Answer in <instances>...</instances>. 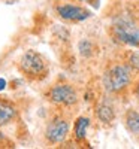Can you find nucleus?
Returning a JSON list of instances; mask_svg holds the SVG:
<instances>
[{"label":"nucleus","mask_w":139,"mask_h":149,"mask_svg":"<svg viewBox=\"0 0 139 149\" xmlns=\"http://www.w3.org/2000/svg\"><path fill=\"white\" fill-rule=\"evenodd\" d=\"M136 76L138 74L133 69L120 57L117 60H111L105 66L102 74L103 91L115 98H126L129 94L132 95V85Z\"/></svg>","instance_id":"obj_1"},{"label":"nucleus","mask_w":139,"mask_h":149,"mask_svg":"<svg viewBox=\"0 0 139 149\" xmlns=\"http://www.w3.org/2000/svg\"><path fill=\"white\" fill-rule=\"evenodd\" d=\"M109 37L118 45L139 48V17L121 12L112 18L106 29Z\"/></svg>","instance_id":"obj_2"},{"label":"nucleus","mask_w":139,"mask_h":149,"mask_svg":"<svg viewBox=\"0 0 139 149\" xmlns=\"http://www.w3.org/2000/svg\"><path fill=\"white\" fill-rule=\"evenodd\" d=\"M44 98L51 104V107L65 109L75 113L78 110V106L81 102V93L78 90V86H75L73 84L61 81L49 86L44 93Z\"/></svg>","instance_id":"obj_3"},{"label":"nucleus","mask_w":139,"mask_h":149,"mask_svg":"<svg viewBox=\"0 0 139 149\" xmlns=\"http://www.w3.org/2000/svg\"><path fill=\"white\" fill-rule=\"evenodd\" d=\"M73 113L65 109H57L53 107L51 113H49L45 130H44V139L45 143L49 146H55L65 143L69 137L70 133V122H72Z\"/></svg>","instance_id":"obj_4"},{"label":"nucleus","mask_w":139,"mask_h":149,"mask_svg":"<svg viewBox=\"0 0 139 149\" xmlns=\"http://www.w3.org/2000/svg\"><path fill=\"white\" fill-rule=\"evenodd\" d=\"M17 67L24 78L32 82L44 81L49 73V63L48 60L37 51L29 49L22 52L17 61Z\"/></svg>","instance_id":"obj_5"},{"label":"nucleus","mask_w":139,"mask_h":149,"mask_svg":"<svg viewBox=\"0 0 139 149\" xmlns=\"http://www.w3.org/2000/svg\"><path fill=\"white\" fill-rule=\"evenodd\" d=\"M54 14L66 22H82L91 17V12L75 0H54Z\"/></svg>","instance_id":"obj_6"},{"label":"nucleus","mask_w":139,"mask_h":149,"mask_svg":"<svg viewBox=\"0 0 139 149\" xmlns=\"http://www.w3.org/2000/svg\"><path fill=\"white\" fill-rule=\"evenodd\" d=\"M114 100H115V97L109 95L108 93H103V95L94 100V116L100 125L109 127L115 121L117 107L114 104Z\"/></svg>","instance_id":"obj_7"},{"label":"nucleus","mask_w":139,"mask_h":149,"mask_svg":"<svg viewBox=\"0 0 139 149\" xmlns=\"http://www.w3.org/2000/svg\"><path fill=\"white\" fill-rule=\"evenodd\" d=\"M20 109L18 106L6 97H0V127H5L8 124L18 119Z\"/></svg>","instance_id":"obj_8"},{"label":"nucleus","mask_w":139,"mask_h":149,"mask_svg":"<svg viewBox=\"0 0 139 149\" xmlns=\"http://www.w3.org/2000/svg\"><path fill=\"white\" fill-rule=\"evenodd\" d=\"M123 124L132 134H139V110L138 109H126L123 113Z\"/></svg>","instance_id":"obj_9"},{"label":"nucleus","mask_w":139,"mask_h":149,"mask_svg":"<svg viewBox=\"0 0 139 149\" xmlns=\"http://www.w3.org/2000/svg\"><path fill=\"white\" fill-rule=\"evenodd\" d=\"M90 127V118L88 116H78L73 122V139L75 142L82 143L87 137V130Z\"/></svg>","instance_id":"obj_10"},{"label":"nucleus","mask_w":139,"mask_h":149,"mask_svg":"<svg viewBox=\"0 0 139 149\" xmlns=\"http://www.w3.org/2000/svg\"><path fill=\"white\" fill-rule=\"evenodd\" d=\"M118 57L126 61L136 74H139V49H124Z\"/></svg>","instance_id":"obj_11"},{"label":"nucleus","mask_w":139,"mask_h":149,"mask_svg":"<svg viewBox=\"0 0 139 149\" xmlns=\"http://www.w3.org/2000/svg\"><path fill=\"white\" fill-rule=\"evenodd\" d=\"M79 52H81V55H84V57L93 55V43H91L90 40H87V39L81 40V42H79Z\"/></svg>","instance_id":"obj_12"},{"label":"nucleus","mask_w":139,"mask_h":149,"mask_svg":"<svg viewBox=\"0 0 139 149\" xmlns=\"http://www.w3.org/2000/svg\"><path fill=\"white\" fill-rule=\"evenodd\" d=\"M132 95H133V98L136 100V103L139 104V74L136 76V79H135V82L132 85Z\"/></svg>","instance_id":"obj_13"},{"label":"nucleus","mask_w":139,"mask_h":149,"mask_svg":"<svg viewBox=\"0 0 139 149\" xmlns=\"http://www.w3.org/2000/svg\"><path fill=\"white\" fill-rule=\"evenodd\" d=\"M5 86H6V81H5L3 78H0V91H3Z\"/></svg>","instance_id":"obj_14"}]
</instances>
